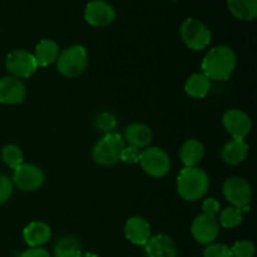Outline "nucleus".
<instances>
[{
  "mask_svg": "<svg viewBox=\"0 0 257 257\" xmlns=\"http://www.w3.org/2000/svg\"><path fill=\"white\" fill-rule=\"evenodd\" d=\"M18 257H52L45 248L43 247H29L22 253H19Z\"/></svg>",
  "mask_w": 257,
  "mask_h": 257,
  "instance_id": "32",
  "label": "nucleus"
},
{
  "mask_svg": "<svg viewBox=\"0 0 257 257\" xmlns=\"http://www.w3.org/2000/svg\"><path fill=\"white\" fill-rule=\"evenodd\" d=\"M222 195L231 206L246 208L250 207L252 200V187L243 177L232 176L223 182Z\"/></svg>",
  "mask_w": 257,
  "mask_h": 257,
  "instance_id": "8",
  "label": "nucleus"
},
{
  "mask_svg": "<svg viewBox=\"0 0 257 257\" xmlns=\"http://www.w3.org/2000/svg\"><path fill=\"white\" fill-rule=\"evenodd\" d=\"M202 257H232V252H231L230 246L226 243L213 242L206 246Z\"/></svg>",
  "mask_w": 257,
  "mask_h": 257,
  "instance_id": "28",
  "label": "nucleus"
},
{
  "mask_svg": "<svg viewBox=\"0 0 257 257\" xmlns=\"http://www.w3.org/2000/svg\"><path fill=\"white\" fill-rule=\"evenodd\" d=\"M122 137L127 146L142 150L150 147L153 140V132L145 123H131L124 128Z\"/></svg>",
  "mask_w": 257,
  "mask_h": 257,
  "instance_id": "16",
  "label": "nucleus"
},
{
  "mask_svg": "<svg viewBox=\"0 0 257 257\" xmlns=\"http://www.w3.org/2000/svg\"><path fill=\"white\" fill-rule=\"evenodd\" d=\"M232 17L242 22H252L257 18V0H227Z\"/></svg>",
  "mask_w": 257,
  "mask_h": 257,
  "instance_id": "22",
  "label": "nucleus"
},
{
  "mask_svg": "<svg viewBox=\"0 0 257 257\" xmlns=\"http://www.w3.org/2000/svg\"><path fill=\"white\" fill-rule=\"evenodd\" d=\"M202 212L206 215L216 216L220 212V202L213 197H207L202 202Z\"/></svg>",
  "mask_w": 257,
  "mask_h": 257,
  "instance_id": "31",
  "label": "nucleus"
},
{
  "mask_svg": "<svg viewBox=\"0 0 257 257\" xmlns=\"http://www.w3.org/2000/svg\"><path fill=\"white\" fill-rule=\"evenodd\" d=\"M82 245L75 236L64 235L55 242L54 257H82Z\"/></svg>",
  "mask_w": 257,
  "mask_h": 257,
  "instance_id": "23",
  "label": "nucleus"
},
{
  "mask_svg": "<svg viewBox=\"0 0 257 257\" xmlns=\"http://www.w3.org/2000/svg\"><path fill=\"white\" fill-rule=\"evenodd\" d=\"M0 156H2L3 162H4L8 167L12 168V170H15V168L19 167V166L24 162L23 151L20 150L19 146L13 145V143L5 145L4 147H3Z\"/></svg>",
  "mask_w": 257,
  "mask_h": 257,
  "instance_id": "25",
  "label": "nucleus"
},
{
  "mask_svg": "<svg viewBox=\"0 0 257 257\" xmlns=\"http://www.w3.org/2000/svg\"><path fill=\"white\" fill-rule=\"evenodd\" d=\"M82 257H99V256L94 252H83Z\"/></svg>",
  "mask_w": 257,
  "mask_h": 257,
  "instance_id": "33",
  "label": "nucleus"
},
{
  "mask_svg": "<svg viewBox=\"0 0 257 257\" xmlns=\"http://www.w3.org/2000/svg\"><path fill=\"white\" fill-rule=\"evenodd\" d=\"M124 236L133 245L145 246L152 236L150 222L142 216H132L124 225Z\"/></svg>",
  "mask_w": 257,
  "mask_h": 257,
  "instance_id": "15",
  "label": "nucleus"
},
{
  "mask_svg": "<svg viewBox=\"0 0 257 257\" xmlns=\"http://www.w3.org/2000/svg\"><path fill=\"white\" fill-rule=\"evenodd\" d=\"M237 65V55L228 45L211 48L201 63V73L212 82H225L231 78Z\"/></svg>",
  "mask_w": 257,
  "mask_h": 257,
  "instance_id": "1",
  "label": "nucleus"
},
{
  "mask_svg": "<svg viewBox=\"0 0 257 257\" xmlns=\"http://www.w3.org/2000/svg\"><path fill=\"white\" fill-rule=\"evenodd\" d=\"M210 188V176L200 167H183L177 176V193L187 202L205 197Z\"/></svg>",
  "mask_w": 257,
  "mask_h": 257,
  "instance_id": "2",
  "label": "nucleus"
},
{
  "mask_svg": "<svg viewBox=\"0 0 257 257\" xmlns=\"http://www.w3.org/2000/svg\"><path fill=\"white\" fill-rule=\"evenodd\" d=\"M222 125L233 140H245L252 130V120L246 112L232 108L223 113Z\"/></svg>",
  "mask_w": 257,
  "mask_h": 257,
  "instance_id": "11",
  "label": "nucleus"
},
{
  "mask_svg": "<svg viewBox=\"0 0 257 257\" xmlns=\"http://www.w3.org/2000/svg\"><path fill=\"white\" fill-rule=\"evenodd\" d=\"M203 157H205V146L201 141L191 138L181 146L180 160L185 167H197Z\"/></svg>",
  "mask_w": 257,
  "mask_h": 257,
  "instance_id": "19",
  "label": "nucleus"
},
{
  "mask_svg": "<svg viewBox=\"0 0 257 257\" xmlns=\"http://www.w3.org/2000/svg\"><path fill=\"white\" fill-rule=\"evenodd\" d=\"M181 39L191 50H203L211 43V30L207 25L195 18H188L180 27Z\"/></svg>",
  "mask_w": 257,
  "mask_h": 257,
  "instance_id": "5",
  "label": "nucleus"
},
{
  "mask_svg": "<svg viewBox=\"0 0 257 257\" xmlns=\"http://www.w3.org/2000/svg\"><path fill=\"white\" fill-rule=\"evenodd\" d=\"M93 125L95 130L100 131L104 135L107 133L114 132V130L118 125V120L115 114H113L109 110H102V112L97 113V115L93 119Z\"/></svg>",
  "mask_w": 257,
  "mask_h": 257,
  "instance_id": "26",
  "label": "nucleus"
},
{
  "mask_svg": "<svg viewBox=\"0 0 257 257\" xmlns=\"http://www.w3.org/2000/svg\"><path fill=\"white\" fill-rule=\"evenodd\" d=\"M59 45L53 39H43L35 45L33 55L37 60L38 67H48L57 62L59 57Z\"/></svg>",
  "mask_w": 257,
  "mask_h": 257,
  "instance_id": "20",
  "label": "nucleus"
},
{
  "mask_svg": "<svg viewBox=\"0 0 257 257\" xmlns=\"http://www.w3.org/2000/svg\"><path fill=\"white\" fill-rule=\"evenodd\" d=\"M250 146L245 140H231L221 148V158L230 166H237L247 158Z\"/></svg>",
  "mask_w": 257,
  "mask_h": 257,
  "instance_id": "18",
  "label": "nucleus"
},
{
  "mask_svg": "<svg viewBox=\"0 0 257 257\" xmlns=\"http://www.w3.org/2000/svg\"><path fill=\"white\" fill-rule=\"evenodd\" d=\"M212 83L203 73H193L185 82L186 94L193 99H202L210 93Z\"/></svg>",
  "mask_w": 257,
  "mask_h": 257,
  "instance_id": "21",
  "label": "nucleus"
},
{
  "mask_svg": "<svg viewBox=\"0 0 257 257\" xmlns=\"http://www.w3.org/2000/svg\"><path fill=\"white\" fill-rule=\"evenodd\" d=\"M191 235L196 242L201 245H210L216 242L220 235V225L216 216L201 213L191 223Z\"/></svg>",
  "mask_w": 257,
  "mask_h": 257,
  "instance_id": "10",
  "label": "nucleus"
},
{
  "mask_svg": "<svg viewBox=\"0 0 257 257\" xmlns=\"http://www.w3.org/2000/svg\"><path fill=\"white\" fill-rule=\"evenodd\" d=\"M14 192V185L12 178L0 175V205H4L12 198Z\"/></svg>",
  "mask_w": 257,
  "mask_h": 257,
  "instance_id": "29",
  "label": "nucleus"
},
{
  "mask_svg": "<svg viewBox=\"0 0 257 257\" xmlns=\"http://www.w3.org/2000/svg\"><path fill=\"white\" fill-rule=\"evenodd\" d=\"M5 67H7L10 75L18 78V79L30 78L39 68L33 53L24 49L12 50L7 55Z\"/></svg>",
  "mask_w": 257,
  "mask_h": 257,
  "instance_id": "9",
  "label": "nucleus"
},
{
  "mask_svg": "<svg viewBox=\"0 0 257 257\" xmlns=\"http://www.w3.org/2000/svg\"><path fill=\"white\" fill-rule=\"evenodd\" d=\"M27 97V87L22 79L5 75L0 79V103L7 105L20 104Z\"/></svg>",
  "mask_w": 257,
  "mask_h": 257,
  "instance_id": "13",
  "label": "nucleus"
},
{
  "mask_svg": "<svg viewBox=\"0 0 257 257\" xmlns=\"http://www.w3.org/2000/svg\"><path fill=\"white\" fill-rule=\"evenodd\" d=\"M88 52L85 47L74 44L59 53L57 59V69L65 78H77L82 75L88 68Z\"/></svg>",
  "mask_w": 257,
  "mask_h": 257,
  "instance_id": "4",
  "label": "nucleus"
},
{
  "mask_svg": "<svg viewBox=\"0 0 257 257\" xmlns=\"http://www.w3.org/2000/svg\"><path fill=\"white\" fill-rule=\"evenodd\" d=\"M171 2H176V0H171Z\"/></svg>",
  "mask_w": 257,
  "mask_h": 257,
  "instance_id": "34",
  "label": "nucleus"
},
{
  "mask_svg": "<svg viewBox=\"0 0 257 257\" xmlns=\"http://www.w3.org/2000/svg\"><path fill=\"white\" fill-rule=\"evenodd\" d=\"M23 238L29 247H42L52 238V228L44 221H33L23 230Z\"/></svg>",
  "mask_w": 257,
  "mask_h": 257,
  "instance_id": "17",
  "label": "nucleus"
},
{
  "mask_svg": "<svg viewBox=\"0 0 257 257\" xmlns=\"http://www.w3.org/2000/svg\"><path fill=\"white\" fill-rule=\"evenodd\" d=\"M142 170L153 178H162L171 171V158L163 148L147 147L141 151L140 162Z\"/></svg>",
  "mask_w": 257,
  "mask_h": 257,
  "instance_id": "6",
  "label": "nucleus"
},
{
  "mask_svg": "<svg viewBox=\"0 0 257 257\" xmlns=\"http://www.w3.org/2000/svg\"><path fill=\"white\" fill-rule=\"evenodd\" d=\"M255 251V243L250 240H240L231 247L232 257H253Z\"/></svg>",
  "mask_w": 257,
  "mask_h": 257,
  "instance_id": "27",
  "label": "nucleus"
},
{
  "mask_svg": "<svg viewBox=\"0 0 257 257\" xmlns=\"http://www.w3.org/2000/svg\"><path fill=\"white\" fill-rule=\"evenodd\" d=\"M115 17V9L105 0H92L85 5L84 20L92 27H107L114 22Z\"/></svg>",
  "mask_w": 257,
  "mask_h": 257,
  "instance_id": "12",
  "label": "nucleus"
},
{
  "mask_svg": "<svg viewBox=\"0 0 257 257\" xmlns=\"http://www.w3.org/2000/svg\"><path fill=\"white\" fill-rule=\"evenodd\" d=\"M143 248L146 257H178V248L175 241L165 233L151 236Z\"/></svg>",
  "mask_w": 257,
  "mask_h": 257,
  "instance_id": "14",
  "label": "nucleus"
},
{
  "mask_svg": "<svg viewBox=\"0 0 257 257\" xmlns=\"http://www.w3.org/2000/svg\"><path fill=\"white\" fill-rule=\"evenodd\" d=\"M248 211H250V207L238 208L235 206H228L220 212V217L217 220L218 225L222 226L223 228H227V230L238 227L242 223L243 215L247 213Z\"/></svg>",
  "mask_w": 257,
  "mask_h": 257,
  "instance_id": "24",
  "label": "nucleus"
},
{
  "mask_svg": "<svg viewBox=\"0 0 257 257\" xmlns=\"http://www.w3.org/2000/svg\"><path fill=\"white\" fill-rule=\"evenodd\" d=\"M13 185L23 192H34L43 187L45 182V173L39 166L34 163L23 162L13 173Z\"/></svg>",
  "mask_w": 257,
  "mask_h": 257,
  "instance_id": "7",
  "label": "nucleus"
},
{
  "mask_svg": "<svg viewBox=\"0 0 257 257\" xmlns=\"http://www.w3.org/2000/svg\"><path fill=\"white\" fill-rule=\"evenodd\" d=\"M124 146L125 142L122 135L117 132L107 133L93 146V161L102 167H112L119 162L120 152Z\"/></svg>",
  "mask_w": 257,
  "mask_h": 257,
  "instance_id": "3",
  "label": "nucleus"
},
{
  "mask_svg": "<svg viewBox=\"0 0 257 257\" xmlns=\"http://www.w3.org/2000/svg\"><path fill=\"white\" fill-rule=\"evenodd\" d=\"M140 156H141V150L138 148L132 147V146H124V148L120 152L119 161L127 163V165H136V163L140 162Z\"/></svg>",
  "mask_w": 257,
  "mask_h": 257,
  "instance_id": "30",
  "label": "nucleus"
}]
</instances>
